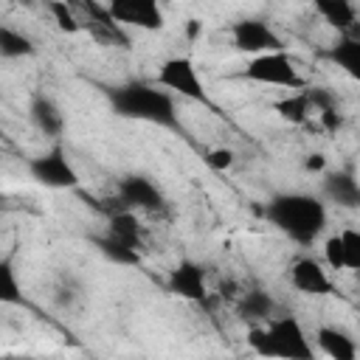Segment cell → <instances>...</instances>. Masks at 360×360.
Returning a JSON list of instances; mask_svg holds the SVG:
<instances>
[{
    "instance_id": "3",
    "label": "cell",
    "mask_w": 360,
    "mask_h": 360,
    "mask_svg": "<svg viewBox=\"0 0 360 360\" xmlns=\"http://www.w3.org/2000/svg\"><path fill=\"white\" fill-rule=\"evenodd\" d=\"M248 346L264 360H318L304 323L290 312L276 315L264 326L248 329Z\"/></svg>"
},
{
    "instance_id": "27",
    "label": "cell",
    "mask_w": 360,
    "mask_h": 360,
    "mask_svg": "<svg viewBox=\"0 0 360 360\" xmlns=\"http://www.w3.org/2000/svg\"><path fill=\"white\" fill-rule=\"evenodd\" d=\"M323 256H326V264H329L332 270H346V259H343V239H340V233H335V236H329V239H326V245H323Z\"/></svg>"
},
{
    "instance_id": "7",
    "label": "cell",
    "mask_w": 360,
    "mask_h": 360,
    "mask_svg": "<svg viewBox=\"0 0 360 360\" xmlns=\"http://www.w3.org/2000/svg\"><path fill=\"white\" fill-rule=\"evenodd\" d=\"M231 42L239 53H253V56H262V53H276V51H287V42L281 39V34L276 28H270L264 20H256V17H245V20H236L231 28Z\"/></svg>"
},
{
    "instance_id": "6",
    "label": "cell",
    "mask_w": 360,
    "mask_h": 360,
    "mask_svg": "<svg viewBox=\"0 0 360 360\" xmlns=\"http://www.w3.org/2000/svg\"><path fill=\"white\" fill-rule=\"evenodd\" d=\"M25 166H28L31 180L45 186V188H79V183H82L79 172L73 169V163L68 160V155L59 143H53L42 155L28 158Z\"/></svg>"
},
{
    "instance_id": "13",
    "label": "cell",
    "mask_w": 360,
    "mask_h": 360,
    "mask_svg": "<svg viewBox=\"0 0 360 360\" xmlns=\"http://www.w3.org/2000/svg\"><path fill=\"white\" fill-rule=\"evenodd\" d=\"M276 312H278L276 298L262 287H250L236 298V318L242 323H248L250 329L253 326H264L267 321L276 318Z\"/></svg>"
},
{
    "instance_id": "30",
    "label": "cell",
    "mask_w": 360,
    "mask_h": 360,
    "mask_svg": "<svg viewBox=\"0 0 360 360\" xmlns=\"http://www.w3.org/2000/svg\"><path fill=\"white\" fill-rule=\"evenodd\" d=\"M22 360H45V357H22Z\"/></svg>"
},
{
    "instance_id": "18",
    "label": "cell",
    "mask_w": 360,
    "mask_h": 360,
    "mask_svg": "<svg viewBox=\"0 0 360 360\" xmlns=\"http://www.w3.org/2000/svg\"><path fill=\"white\" fill-rule=\"evenodd\" d=\"M104 233H110L112 239H118V242H124V245H129V248H135V250H146V228L141 225V219L135 217V211H118V214H112L110 219H107V231Z\"/></svg>"
},
{
    "instance_id": "29",
    "label": "cell",
    "mask_w": 360,
    "mask_h": 360,
    "mask_svg": "<svg viewBox=\"0 0 360 360\" xmlns=\"http://www.w3.org/2000/svg\"><path fill=\"white\" fill-rule=\"evenodd\" d=\"M304 166H307V172H323L326 169V158L321 152H312V155H307Z\"/></svg>"
},
{
    "instance_id": "2",
    "label": "cell",
    "mask_w": 360,
    "mask_h": 360,
    "mask_svg": "<svg viewBox=\"0 0 360 360\" xmlns=\"http://www.w3.org/2000/svg\"><path fill=\"white\" fill-rule=\"evenodd\" d=\"M107 98L118 118H129V121H141V124H152L174 132L183 129L174 96L169 90H160L152 82L132 79V82L107 87Z\"/></svg>"
},
{
    "instance_id": "14",
    "label": "cell",
    "mask_w": 360,
    "mask_h": 360,
    "mask_svg": "<svg viewBox=\"0 0 360 360\" xmlns=\"http://www.w3.org/2000/svg\"><path fill=\"white\" fill-rule=\"evenodd\" d=\"M323 197L340 208H360V180L346 172H326L323 174Z\"/></svg>"
},
{
    "instance_id": "24",
    "label": "cell",
    "mask_w": 360,
    "mask_h": 360,
    "mask_svg": "<svg viewBox=\"0 0 360 360\" xmlns=\"http://www.w3.org/2000/svg\"><path fill=\"white\" fill-rule=\"evenodd\" d=\"M0 301L3 304H22V287L17 281V270L11 259L0 262Z\"/></svg>"
},
{
    "instance_id": "15",
    "label": "cell",
    "mask_w": 360,
    "mask_h": 360,
    "mask_svg": "<svg viewBox=\"0 0 360 360\" xmlns=\"http://www.w3.org/2000/svg\"><path fill=\"white\" fill-rule=\"evenodd\" d=\"M315 346L329 360H357V343L340 326H318L315 329Z\"/></svg>"
},
{
    "instance_id": "1",
    "label": "cell",
    "mask_w": 360,
    "mask_h": 360,
    "mask_svg": "<svg viewBox=\"0 0 360 360\" xmlns=\"http://www.w3.org/2000/svg\"><path fill=\"white\" fill-rule=\"evenodd\" d=\"M264 219L290 242L309 248L326 231V202L307 191H278L264 202Z\"/></svg>"
},
{
    "instance_id": "21",
    "label": "cell",
    "mask_w": 360,
    "mask_h": 360,
    "mask_svg": "<svg viewBox=\"0 0 360 360\" xmlns=\"http://www.w3.org/2000/svg\"><path fill=\"white\" fill-rule=\"evenodd\" d=\"M90 242H93V248H96L107 262H112V264H118V267H138V264L143 262V253H141V250H135V248H129V245L112 239L110 233H93Z\"/></svg>"
},
{
    "instance_id": "19",
    "label": "cell",
    "mask_w": 360,
    "mask_h": 360,
    "mask_svg": "<svg viewBox=\"0 0 360 360\" xmlns=\"http://www.w3.org/2000/svg\"><path fill=\"white\" fill-rule=\"evenodd\" d=\"M307 96L312 101V115L318 118V127L326 132H338L343 118H340V107L338 98L329 87H307Z\"/></svg>"
},
{
    "instance_id": "16",
    "label": "cell",
    "mask_w": 360,
    "mask_h": 360,
    "mask_svg": "<svg viewBox=\"0 0 360 360\" xmlns=\"http://www.w3.org/2000/svg\"><path fill=\"white\" fill-rule=\"evenodd\" d=\"M315 11L323 17L326 25H332L340 37H357L360 34V22H357V8L346 0H318Z\"/></svg>"
},
{
    "instance_id": "5",
    "label": "cell",
    "mask_w": 360,
    "mask_h": 360,
    "mask_svg": "<svg viewBox=\"0 0 360 360\" xmlns=\"http://www.w3.org/2000/svg\"><path fill=\"white\" fill-rule=\"evenodd\" d=\"M115 197L124 202L127 211H141V214H152V217H166L169 214V200L160 191V186L141 174V172H129L124 177L115 180Z\"/></svg>"
},
{
    "instance_id": "23",
    "label": "cell",
    "mask_w": 360,
    "mask_h": 360,
    "mask_svg": "<svg viewBox=\"0 0 360 360\" xmlns=\"http://www.w3.org/2000/svg\"><path fill=\"white\" fill-rule=\"evenodd\" d=\"M34 53H37V45L31 37H25L22 31L11 25H0V56L3 59H25Z\"/></svg>"
},
{
    "instance_id": "28",
    "label": "cell",
    "mask_w": 360,
    "mask_h": 360,
    "mask_svg": "<svg viewBox=\"0 0 360 360\" xmlns=\"http://www.w3.org/2000/svg\"><path fill=\"white\" fill-rule=\"evenodd\" d=\"M205 163H208L211 169L222 172V169H228V166L233 163V152H231V149H214V152H208Z\"/></svg>"
},
{
    "instance_id": "9",
    "label": "cell",
    "mask_w": 360,
    "mask_h": 360,
    "mask_svg": "<svg viewBox=\"0 0 360 360\" xmlns=\"http://www.w3.org/2000/svg\"><path fill=\"white\" fill-rule=\"evenodd\" d=\"M166 287L172 295L200 304V307H211V290H208V273L200 262L194 259H180L166 278Z\"/></svg>"
},
{
    "instance_id": "4",
    "label": "cell",
    "mask_w": 360,
    "mask_h": 360,
    "mask_svg": "<svg viewBox=\"0 0 360 360\" xmlns=\"http://www.w3.org/2000/svg\"><path fill=\"white\" fill-rule=\"evenodd\" d=\"M242 79L248 82H259V84H273V87H287L292 93H301L309 87L307 76L295 68V59L287 53V51H276V53H262V56H253L242 73Z\"/></svg>"
},
{
    "instance_id": "11",
    "label": "cell",
    "mask_w": 360,
    "mask_h": 360,
    "mask_svg": "<svg viewBox=\"0 0 360 360\" xmlns=\"http://www.w3.org/2000/svg\"><path fill=\"white\" fill-rule=\"evenodd\" d=\"M110 14L115 17V22H121L124 28H141V31H160L163 28V11L155 0H112Z\"/></svg>"
},
{
    "instance_id": "10",
    "label": "cell",
    "mask_w": 360,
    "mask_h": 360,
    "mask_svg": "<svg viewBox=\"0 0 360 360\" xmlns=\"http://www.w3.org/2000/svg\"><path fill=\"white\" fill-rule=\"evenodd\" d=\"M82 20V31H87L98 45L107 48H129V34L124 31L121 22H115V17L110 14L107 6L98 3H73Z\"/></svg>"
},
{
    "instance_id": "22",
    "label": "cell",
    "mask_w": 360,
    "mask_h": 360,
    "mask_svg": "<svg viewBox=\"0 0 360 360\" xmlns=\"http://www.w3.org/2000/svg\"><path fill=\"white\" fill-rule=\"evenodd\" d=\"M273 112H276L281 121H287V124H292V127H301V124H307V121L312 118V101H309L307 90L290 93V96L273 101Z\"/></svg>"
},
{
    "instance_id": "26",
    "label": "cell",
    "mask_w": 360,
    "mask_h": 360,
    "mask_svg": "<svg viewBox=\"0 0 360 360\" xmlns=\"http://www.w3.org/2000/svg\"><path fill=\"white\" fill-rule=\"evenodd\" d=\"M343 239V259H346V270H357L360 273V231H340Z\"/></svg>"
},
{
    "instance_id": "12",
    "label": "cell",
    "mask_w": 360,
    "mask_h": 360,
    "mask_svg": "<svg viewBox=\"0 0 360 360\" xmlns=\"http://www.w3.org/2000/svg\"><path fill=\"white\" fill-rule=\"evenodd\" d=\"M287 276H290V284L304 295H329L332 292V278L318 259H309V256L295 259L290 264Z\"/></svg>"
},
{
    "instance_id": "20",
    "label": "cell",
    "mask_w": 360,
    "mask_h": 360,
    "mask_svg": "<svg viewBox=\"0 0 360 360\" xmlns=\"http://www.w3.org/2000/svg\"><path fill=\"white\" fill-rule=\"evenodd\" d=\"M326 59L332 65H338L349 79L360 82V34L357 37H338L329 45Z\"/></svg>"
},
{
    "instance_id": "25",
    "label": "cell",
    "mask_w": 360,
    "mask_h": 360,
    "mask_svg": "<svg viewBox=\"0 0 360 360\" xmlns=\"http://www.w3.org/2000/svg\"><path fill=\"white\" fill-rule=\"evenodd\" d=\"M48 11L56 20L59 31H65V34L82 31V20H79V11H76L73 3H48Z\"/></svg>"
},
{
    "instance_id": "8",
    "label": "cell",
    "mask_w": 360,
    "mask_h": 360,
    "mask_svg": "<svg viewBox=\"0 0 360 360\" xmlns=\"http://www.w3.org/2000/svg\"><path fill=\"white\" fill-rule=\"evenodd\" d=\"M158 87H166V90L183 96V98L200 101V104H211L208 93L202 87V79H200V73L188 56H169L158 68Z\"/></svg>"
},
{
    "instance_id": "17",
    "label": "cell",
    "mask_w": 360,
    "mask_h": 360,
    "mask_svg": "<svg viewBox=\"0 0 360 360\" xmlns=\"http://www.w3.org/2000/svg\"><path fill=\"white\" fill-rule=\"evenodd\" d=\"M28 118L31 124L45 135V138H59L65 132V115L59 112V107L53 104V98L48 96H34L28 104Z\"/></svg>"
}]
</instances>
